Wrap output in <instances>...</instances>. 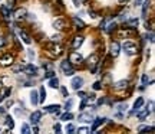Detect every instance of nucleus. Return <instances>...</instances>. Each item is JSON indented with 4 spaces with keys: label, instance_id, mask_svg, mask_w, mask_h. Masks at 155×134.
Segmentation results:
<instances>
[{
    "label": "nucleus",
    "instance_id": "obj_1",
    "mask_svg": "<svg viewBox=\"0 0 155 134\" xmlns=\"http://www.w3.org/2000/svg\"><path fill=\"white\" fill-rule=\"evenodd\" d=\"M124 50H125L127 55L132 56L138 52V48H137V45L132 43V42H125V43H124Z\"/></svg>",
    "mask_w": 155,
    "mask_h": 134
},
{
    "label": "nucleus",
    "instance_id": "obj_2",
    "mask_svg": "<svg viewBox=\"0 0 155 134\" xmlns=\"http://www.w3.org/2000/svg\"><path fill=\"white\" fill-rule=\"evenodd\" d=\"M61 69L62 71H63V72H65V75H72L73 72H75V71H73L72 69V64H71V62L69 61H63L61 64Z\"/></svg>",
    "mask_w": 155,
    "mask_h": 134
},
{
    "label": "nucleus",
    "instance_id": "obj_3",
    "mask_svg": "<svg viewBox=\"0 0 155 134\" xmlns=\"http://www.w3.org/2000/svg\"><path fill=\"white\" fill-rule=\"evenodd\" d=\"M13 61H15L13 55H10V53H6V55H3L2 58H0V65H2V67H9V65H12V64H13Z\"/></svg>",
    "mask_w": 155,
    "mask_h": 134
},
{
    "label": "nucleus",
    "instance_id": "obj_4",
    "mask_svg": "<svg viewBox=\"0 0 155 134\" xmlns=\"http://www.w3.org/2000/svg\"><path fill=\"white\" fill-rule=\"evenodd\" d=\"M82 55L81 53H78V52H72L71 55H69V62L72 64V65H76V64H81L82 62Z\"/></svg>",
    "mask_w": 155,
    "mask_h": 134
},
{
    "label": "nucleus",
    "instance_id": "obj_5",
    "mask_svg": "<svg viewBox=\"0 0 155 134\" xmlns=\"http://www.w3.org/2000/svg\"><path fill=\"white\" fill-rule=\"evenodd\" d=\"M119 50H121L119 43H118V42H112V45H111V55L114 56V58H116V56L119 55Z\"/></svg>",
    "mask_w": 155,
    "mask_h": 134
},
{
    "label": "nucleus",
    "instance_id": "obj_6",
    "mask_svg": "<svg viewBox=\"0 0 155 134\" xmlns=\"http://www.w3.org/2000/svg\"><path fill=\"white\" fill-rule=\"evenodd\" d=\"M106 121V118H96V120H92V129L89 131H96V129L99 127L101 124H104Z\"/></svg>",
    "mask_w": 155,
    "mask_h": 134
},
{
    "label": "nucleus",
    "instance_id": "obj_7",
    "mask_svg": "<svg viewBox=\"0 0 155 134\" xmlns=\"http://www.w3.org/2000/svg\"><path fill=\"white\" fill-rule=\"evenodd\" d=\"M79 121H83V123H92V115H91V112H83V114H79Z\"/></svg>",
    "mask_w": 155,
    "mask_h": 134
},
{
    "label": "nucleus",
    "instance_id": "obj_8",
    "mask_svg": "<svg viewBox=\"0 0 155 134\" xmlns=\"http://www.w3.org/2000/svg\"><path fill=\"white\" fill-rule=\"evenodd\" d=\"M83 85V78H81V77H76V78L72 79V87L73 89H76V91H79V88Z\"/></svg>",
    "mask_w": 155,
    "mask_h": 134
},
{
    "label": "nucleus",
    "instance_id": "obj_9",
    "mask_svg": "<svg viewBox=\"0 0 155 134\" xmlns=\"http://www.w3.org/2000/svg\"><path fill=\"white\" fill-rule=\"evenodd\" d=\"M59 110H61V105H49V107H45V112H52V114H55L58 115L59 114Z\"/></svg>",
    "mask_w": 155,
    "mask_h": 134
},
{
    "label": "nucleus",
    "instance_id": "obj_10",
    "mask_svg": "<svg viewBox=\"0 0 155 134\" xmlns=\"http://www.w3.org/2000/svg\"><path fill=\"white\" fill-rule=\"evenodd\" d=\"M26 15H28V12L25 10V9H17V10L15 12V17H16L17 20H22V19H25V17H26Z\"/></svg>",
    "mask_w": 155,
    "mask_h": 134
},
{
    "label": "nucleus",
    "instance_id": "obj_11",
    "mask_svg": "<svg viewBox=\"0 0 155 134\" xmlns=\"http://www.w3.org/2000/svg\"><path fill=\"white\" fill-rule=\"evenodd\" d=\"M42 118V112L40 111H35L32 115H30V120H32V124H38Z\"/></svg>",
    "mask_w": 155,
    "mask_h": 134
},
{
    "label": "nucleus",
    "instance_id": "obj_12",
    "mask_svg": "<svg viewBox=\"0 0 155 134\" xmlns=\"http://www.w3.org/2000/svg\"><path fill=\"white\" fill-rule=\"evenodd\" d=\"M23 71L28 74V75H35V74L38 72V69H36V67H33V64H30V65H28V67L23 68Z\"/></svg>",
    "mask_w": 155,
    "mask_h": 134
},
{
    "label": "nucleus",
    "instance_id": "obj_13",
    "mask_svg": "<svg viewBox=\"0 0 155 134\" xmlns=\"http://www.w3.org/2000/svg\"><path fill=\"white\" fill-rule=\"evenodd\" d=\"M96 62H98V56H96V55H92L88 59V65H89V68H91L92 71H94L95 67H96Z\"/></svg>",
    "mask_w": 155,
    "mask_h": 134
},
{
    "label": "nucleus",
    "instance_id": "obj_14",
    "mask_svg": "<svg viewBox=\"0 0 155 134\" xmlns=\"http://www.w3.org/2000/svg\"><path fill=\"white\" fill-rule=\"evenodd\" d=\"M128 87V81H125V79H122V81H118V82H115L114 84V88L115 89H124Z\"/></svg>",
    "mask_w": 155,
    "mask_h": 134
},
{
    "label": "nucleus",
    "instance_id": "obj_15",
    "mask_svg": "<svg viewBox=\"0 0 155 134\" xmlns=\"http://www.w3.org/2000/svg\"><path fill=\"white\" fill-rule=\"evenodd\" d=\"M63 26H65V20H63V19H56L55 22H53V28H55L56 30L63 29Z\"/></svg>",
    "mask_w": 155,
    "mask_h": 134
},
{
    "label": "nucleus",
    "instance_id": "obj_16",
    "mask_svg": "<svg viewBox=\"0 0 155 134\" xmlns=\"http://www.w3.org/2000/svg\"><path fill=\"white\" fill-rule=\"evenodd\" d=\"M82 43H83V36H76V38L73 39V43H72L73 49H78Z\"/></svg>",
    "mask_w": 155,
    "mask_h": 134
},
{
    "label": "nucleus",
    "instance_id": "obj_17",
    "mask_svg": "<svg viewBox=\"0 0 155 134\" xmlns=\"http://www.w3.org/2000/svg\"><path fill=\"white\" fill-rule=\"evenodd\" d=\"M30 102H32L33 105H38L39 104V95L36 91H32V92H30Z\"/></svg>",
    "mask_w": 155,
    "mask_h": 134
},
{
    "label": "nucleus",
    "instance_id": "obj_18",
    "mask_svg": "<svg viewBox=\"0 0 155 134\" xmlns=\"http://www.w3.org/2000/svg\"><path fill=\"white\" fill-rule=\"evenodd\" d=\"M19 36L22 38V40H23V42H25L26 45L32 43V39H30V36H29L28 33H25V32H22V30H20V32H19Z\"/></svg>",
    "mask_w": 155,
    "mask_h": 134
},
{
    "label": "nucleus",
    "instance_id": "obj_19",
    "mask_svg": "<svg viewBox=\"0 0 155 134\" xmlns=\"http://www.w3.org/2000/svg\"><path fill=\"white\" fill-rule=\"evenodd\" d=\"M142 105H144V98H138V100L135 101V104H134V111L131 112V114H134L135 111H138Z\"/></svg>",
    "mask_w": 155,
    "mask_h": 134
},
{
    "label": "nucleus",
    "instance_id": "obj_20",
    "mask_svg": "<svg viewBox=\"0 0 155 134\" xmlns=\"http://www.w3.org/2000/svg\"><path fill=\"white\" fill-rule=\"evenodd\" d=\"M45 100H46V91L42 87V88L39 89V102H45Z\"/></svg>",
    "mask_w": 155,
    "mask_h": 134
},
{
    "label": "nucleus",
    "instance_id": "obj_21",
    "mask_svg": "<svg viewBox=\"0 0 155 134\" xmlns=\"http://www.w3.org/2000/svg\"><path fill=\"white\" fill-rule=\"evenodd\" d=\"M2 13H3L5 19H10V9L7 6H2Z\"/></svg>",
    "mask_w": 155,
    "mask_h": 134
},
{
    "label": "nucleus",
    "instance_id": "obj_22",
    "mask_svg": "<svg viewBox=\"0 0 155 134\" xmlns=\"http://www.w3.org/2000/svg\"><path fill=\"white\" fill-rule=\"evenodd\" d=\"M49 87L50 88H59V79L58 78H50Z\"/></svg>",
    "mask_w": 155,
    "mask_h": 134
},
{
    "label": "nucleus",
    "instance_id": "obj_23",
    "mask_svg": "<svg viewBox=\"0 0 155 134\" xmlns=\"http://www.w3.org/2000/svg\"><path fill=\"white\" fill-rule=\"evenodd\" d=\"M148 114H150V111H148V110H142V111L138 112V118L141 120V121H144L145 118L148 117Z\"/></svg>",
    "mask_w": 155,
    "mask_h": 134
},
{
    "label": "nucleus",
    "instance_id": "obj_24",
    "mask_svg": "<svg viewBox=\"0 0 155 134\" xmlns=\"http://www.w3.org/2000/svg\"><path fill=\"white\" fill-rule=\"evenodd\" d=\"M6 125H7V127H9V129H13V127H15V121H13V118L12 117H7L6 118Z\"/></svg>",
    "mask_w": 155,
    "mask_h": 134
},
{
    "label": "nucleus",
    "instance_id": "obj_25",
    "mask_svg": "<svg viewBox=\"0 0 155 134\" xmlns=\"http://www.w3.org/2000/svg\"><path fill=\"white\" fill-rule=\"evenodd\" d=\"M139 133H142V131H154V127H148V125H142V127H139L138 129Z\"/></svg>",
    "mask_w": 155,
    "mask_h": 134
},
{
    "label": "nucleus",
    "instance_id": "obj_26",
    "mask_svg": "<svg viewBox=\"0 0 155 134\" xmlns=\"http://www.w3.org/2000/svg\"><path fill=\"white\" fill-rule=\"evenodd\" d=\"M20 131H22L23 134H29V133H30V129H29L28 124H22V129H20Z\"/></svg>",
    "mask_w": 155,
    "mask_h": 134
},
{
    "label": "nucleus",
    "instance_id": "obj_27",
    "mask_svg": "<svg viewBox=\"0 0 155 134\" xmlns=\"http://www.w3.org/2000/svg\"><path fill=\"white\" fill-rule=\"evenodd\" d=\"M72 118H73L72 112H66V114H63V115H62V120H63V121H68V120H72Z\"/></svg>",
    "mask_w": 155,
    "mask_h": 134
},
{
    "label": "nucleus",
    "instance_id": "obj_28",
    "mask_svg": "<svg viewBox=\"0 0 155 134\" xmlns=\"http://www.w3.org/2000/svg\"><path fill=\"white\" fill-rule=\"evenodd\" d=\"M115 28H116V25H115V23H111V25H109V26L106 28V32H108V33H111L112 30H115Z\"/></svg>",
    "mask_w": 155,
    "mask_h": 134
},
{
    "label": "nucleus",
    "instance_id": "obj_29",
    "mask_svg": "<svg viewBox=\"0 0 155 134\" xmlns=\"http://www.w3.org/2000/svg\"><path fill=\"white\" fill-rule=\"evenodd\" d=\"M68 131V133H73V131H75V127H73L72 124H68L66 125V129H65Z\"/></svg>",
    "mask_w": 155,
    "mask_h": 134
},
{
    "label": "nucleus",
    "instance_id": "obj_30",
    "mask_svg": "<svg viewBox=\"0 0 155 134\" xmlns=\"http://www.w3.org/2000/svg\"><path fill=\"white\" fill-rule=\"evenodd\" d=\"M78 131H79L81 134H86V133H89V129H88V127H81Z\"/></svg>",
    "mask_w": 155,
    "mask_h": 134
},
{
    "label": "nucleus",
    "instance_id": "obj_31",
    "mask_svg": "<svg viewBox=\"0 0 155 134\" xmlns=\"http://www.w3.org/2000/svg\"><path fill=\"white\" fill-rule=\"evenodd\" d=\"M22 69H23L22 64H20V65H15V67H13V71H15V72H19V71H22Z\"/></svg>",
    "mask_w": 155,
    "mask_h": 134
},
{
    "label": "nucleus",
    "instance_id": "obj_32",
    "mask_svg": "<svg viewBox=\"0 0 155 134\" xmlns=\"http://www.w3.org/2000/svg\"><path fill=\"white\" fill-rule=\"evenodd\" d=\"M129 25H132V26H137L138 25V19H131V20H128Z\"/></svg>",
    "mask_w": 155,
    "mask_h": 134
},
{
    "label": "nucleus",
    "instance_id": "obj_33",
    "mask_svg": "<svg viewBox=\"0 0 155 134\" xmlns=\"http://www.w3.org/2000/svg\"><path fill=\"white\" fill-rule=\"evenodd\" d=\"M75 22H76V25H79L81 28H83V26H85V23H83L81 19H78V17H75Z\"/></svg>",
    "mask_w": 155,
    "mask_h": 134
},
{
    "label": "nucleus",
    "instance_id": "obj_34",
    "mask_svg": "<svg viewBox=\"0 0 155 134\" xmlns=\"http://www.w3.org/2000/svg\"><path fill=\"white\" fill-rule=\"evenodd\" d=\"M148 82H150V78H148V75H144V77H142V84L147 85Z\"/></svg>",
    "mask_w": 155,
    "mask_h": 134
},
{
    "label": "nucleus",
    "instance_id": "obj_35",
    "mask_svg": "<svg viewBox=\"0 0 155 134\" xmlns=\"http://www.w3.org/2000/svg\"><path fill=\"white\" fill-rule=\"evenodd\" d=\"M94 89H96V91H98V89H101V82H99V81H96V82L94 84Z\"/></svg>",
    "mask_w": 155,
    "mask_h": 134
},
{
    "label": "nucleus",
    "instance_id": "obj_36",
    "mask_svg": "<svg viewBox=\"0 0 155 134\" xmlns=\"http://www.w3.org/2000/svg\"><path fill=\"white\" fill-rule=\"evenodd\" d=\"M147 9H148V2H145V3H144V9H142V13H144V16L147 15Z\"/></svg>",
    "mask_w": 155,
    "mask_h": 134
},
{
    "label": "nucleus",
    "instance_id": "obj_37",
    "mask_svg": "<svg viewBox=\"0 0 155 134\" xmlns=\"http://www.w3.org/2000/svg\"><path fill=\"white\" fill-rule=\"evenodd\" d=\"M118 108H119L121 111H125V110H127L128 107H127V104H121V105H118Z\"/></svg>",
    "mask_w": 155,
    "mask_h": 134
},
{
    "label": "nucleus",
    "instance_id": "obj_38",
    "mask_svg": "<svg viewBox=\"0 0 155 134\" xmlns=\"http://www.w3.org/2000/svg\"><path fill=\"white\" fill-rule=\"evenodd\" d=\"M53 130H55L56 133H59V131H61V125H59V124H55V125H53Z\"/></svg>",
    "mask_w": 155,
    "mask_h": 134
},
{
    "label": "nucleus",
    "instance_id": "obj_39",
    "mask_svg": "<svg viewBox=\"0 0 155 134\" xmlns=\"http://www.w3.org/2000/svg\"><path fill=\"white\" fill-rule=\"evenodd\" d=\"M150 112L154 111V101H150V110H148Z\"/></svg>",
    "mask_w": 155,
    "mask_h": 134
},
{
    "label": "nucleus",
    "instance_id": "obj_40",
    "mask_svg": "<svg viewBox=\"0 0 155 134\" xmlns=\"http://www.w3.org/2000/svg\"><path fill=\"white\" fill-rule=\"evenodd\" d=\"M61 89H62V94H63L68 98V91H66V88H65V87H61Z\"/></svg>",
    "mask_w": 155,
    "mask_h": 134
},
{
    "label": "nucleus",
    "instance_id": "obj_41",
    "mask_svg": "<svg viewBox=\"0 0 155 134\" xmlns=\"http://www.w3.org/2000/svg\"><path fill=\"white\" fill-rule=\"evenodd\" d=\"M72 104H73V101H72V100H69V102H66V110H69Z\"/></svg>",
    "mask_w": 155,
    "mask_h": 134
},
{
    "label": "nucleus",
    "instance_id": "obj_42",
    "mask_svg": "<svg viewBox=\"0 0 155 134\" xmlns=\"http://www.w3.org/2000/svg\"><path fill=\"white\" fill-rule=\"evenodd\" d=\"M59 39H61V36H59V35H58V36H52V40H53V42H58Z\"/></svg>",
    "mask_w": 155,
    "mask_h": 134
},
{
    "label": "nucleus",
    "instance_id": "obj_43",
    "mask_svg": "<svg viewBox=\"0 0 155 134\" xmlns=\"http://www.w3.org/2000/svg\"><path fill=\"white\" fill-rule=\"evenodd\" d=\"M45 77H46V78H52V77H53V72H52V71H49V72L46 74Z\"/></svg>",
    "mask_w": 155,
    "mask_h": 134
},
{
    "label": "nucleus",
    "instance_id": "obj_44",
    "mask_svg": "<svg viewBox=\"0 0 155 134\" xmlns=\"http://www.w3.org/2000/svg\"><path fill=\"white\" fill-rule=\"evenodd\" d=\"M3 46H5V39H3V38H0V49H2Z\"/></svg>",
    "mask_w": 155,
    "mask_h": 134
},
{
    "label": "nucleus",
    "instance_id": "obj_45",
    "mask_svg": "<svg viewBox=\"0 0 155 134\" xmlns=\"http://www.w3.org/2000/svg\"><path fill=\"white\" fill-rule=\"evenodd\" d=\"M83 0H73V3H75V6H79L81 3H82Z\"/></svg>",
    "mask_w": 155,
    "mask_h": 134
},
{
    "label": "nucleus",
    "instance_id": "obj_46",
    "mask_svg": "<svg viewBox=\"0 0 155 134\" xmlns=\"http://www.w3.org/2000/svg\"><path fill=\"white\" fill-rule=\"evenodd\" d=\"M29 56H30V58H35V53H33V50H29Z\"/></svg>",
    "mask_w": 155,
    "mask_h": 134
},
{
    "label": "nucleus",
    "instance_id": "obj_47",
    "mask_svg": "<svg viewBox=\"0 0 155 134\" xmlns=\"http://www.w3.org/2000/svg\"><path fill=\"white\" fill-rule=\"evenodd\" d=\"M142 2H144V0H137V2H135V6H137V5H141Z\"/></svg>",
    "mask_w": 155,
    "mask_h": 134
},
{
    "label": "nucleus",
    "instance_id": "obj_48",
    "mask_svg": "<svg viewBox=\"0 0 155 134\" xmlns=\"http://www.w3.org/2000/svg\"><path fill=\"white\" fill-rule=\"evenodd\" d=\"M3 100H5V94H0V102H2Z\"/></svg>",
    "mask_w": 155,
    "mask_h": 134
},
{
    "label": "nucleus",
    "instance_id": "obj_49",
    "mask_svg": "<svg viewBox=\"0 0 155 134\" xmlns=\"http://www.w3.org/2000/svg\"><path fill=\"white\" fill-rule=\"evenodd\" d=\"M0 114H5V108L3 107H0Z\"/></svg>",
    "mask_w": 155,
    "mask_h": 134
},
{
    "label": "nucleus",
    "instance_id": "obj_50",
    "mask_svg": "<svg viewBox=\"0 0 155 134\" xmlns=\"http://www.w3.org/2000/svg\"><path fill=\"white\" fill-rule=\"evenodd\" d=\"M118 2H119V3H127L128 0H118Z\"/></svg>",
    "mask_w": 155,
    "mask_h": 134
}]
</instances>
